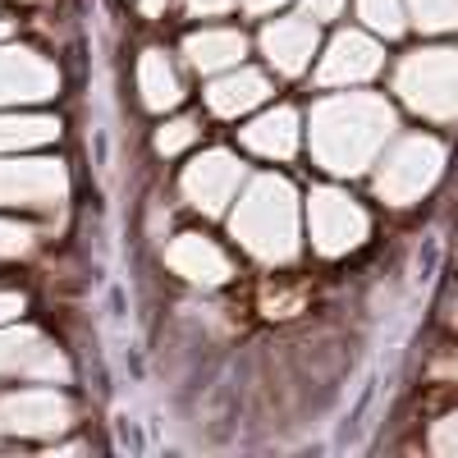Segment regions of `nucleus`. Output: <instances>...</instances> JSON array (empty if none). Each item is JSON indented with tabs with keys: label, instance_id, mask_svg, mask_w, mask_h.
Wrapping results in <instances>:
<instances>
[{
	"label": "nucleus",
	"instance_id": "9b49d317",
	"mask_svg": "<svg viewBox=\"0 0 458 458\" xmlns=\"http://www.w3.org/2000/svg\"><path fill=\"white\" fill-rule=\"evenodd\" d=\"M165 261L193 284H225L229 280V257L202 234H179L165 248Z\"/></svg>",
	"mask_w": 458,
	"mask_h": 458
},
{
	"label": "nucleus",
	"instance_id": "f03ea898",
	"mask_svg": "<svg viewBox=\"0 0 458 458\" xmlns=\"http://www.w3.org/2000/svg\"><path fill=\"white\" fill-rule=\"evenodd\" d=\"M229 229H234V239L261 257V261H289L298 252V202H293V188L276 174H261L239 211L229 216Z\"/></svg>",
	"mask_w": 458,
	"mask_h": 458
},
{
	"label": "nucleus",
	"instance_id": "2eb2a0df",
	"mask_svg": "<svg viewBox=\"0 0 458 458\" xmlns=\"http://www.w3.org/2000/svg\"><path fill=\"white\" fill-rule=\"evenodd\" d=\"M183 55H188V64H193V69L216 73V69L239 64L243 37L229 32V28H207V32H193V37H188V42H183Z\"/></svg>",
	"mask_w": 458,
	"mask_h": 458
},
{
	"label": "nucleus",
	"instance_id": "bb28decb",
	"mask_svg": "<svg viewBox=\"0 0 458 458\" xmlns=\"http://www.w3.org/2000/svg\"><path fill=\"white\" fill-rule=\"evenodd\" d=\"M161 5H165V0H142V10H147V14H161Z\"/></svg>",
	"mask_w": 458,
	"mask_h": 458
},
{
	"label": "nucleus",
	"instance_id": "0eeeda50",
	"mask_svg": "<svg viewBox=\"0 0 458 458\" xmlns=\"http://www.w3.org/2000/svg\"><path fill=\"white\" fill-rule=\"evenodd\" d=\"M0 427L14 436H55L69 427V403L55 390H23L0 399Z\"/></svg>",
	"mask_w": 458,
	"mask_h": 458
},
{
	"label": "nucleus",
	"instance_id": "a211bd4d",
	"mask_svg": "<svg viewBox=\"0 0 458 458\" xmlns=\"http://www.w3.org/2000/svg\"><path fill=\"white\" fill-rule=\"evenodd\" d=\"M60 124L47 114H0V151H23V147H42L55 142Z\"/></svg>",
	"mask_w": 458,
	"mask_h": 458
},
{
	"label": "nucleus",
	"instance_id": "39448f33",
	"mask_svg": "<svg viewBox=\"0 0 458 458\" xmlns=\"http://www.w3.org/2000/svg\"><path fill=\"white\" fill-rule=\"evenodd\" d=\"M239 179H243V165L229 151H207L202 161L183 170V193L202 216H220L225 202L239 193Z\"/></svg>",
	"mask_w": 458,
	"mask_h": 458
},
{
	"label": "nucleus",
	"instance_id": "a878e982",
	"mask_svg": "<svg viewBox=\"0 0 458 458\" xmlns=\"http://www.w3.org/2000/svg\"><path fill=\"white\" fill-rule=\"evenodd\" d=\"M276 5H284V0H248L252 14H266V10H276Z\"/></svg>",
	"mask_w": 458,
	"mask_h": 458
},
{
	"label": "nucleus",
	"instance_id": "4468645a",
	"mask_svg": "<svg viewBox=\"0 0 458 458\" xmlns=\"http://www.w3.org/2000/svg\"><path fill=\"white\" fill-rule=\"evenodd\" d=\"M243 147L261 151V157H293L298 147V114L293 110H266L261 120H252L243 129Z\"/></svg>",
	"mask_w": 458,
	"mask_h": 458
},
{
	"label": "nucleus",
	"instance_id": "cd10ccee",
	"mask_svg": "<svg viewBox=\"0 0 458 458\" xmlns=\"http://www.w3.org/2000/svg\"><path fill=\"white\" fill-rule=\"evenodd\" d=\"M0 42H5V23H0Z\"/></svg>",
	"mask_w": 458,
	"mask_h": 458
},
{
	"label": "nucleus",
	"instance_id": "6e6552de",
	"mask_svg": "<svg viewBox=\"0 0 458 458\" xmlns=\"http://www.w3.org/2000/svg\"><path fill=\"white\" fill-rule=\"evenodd\" d=\"M362 234L367 220L344 193H330V188L312 193V239L321 252H349L353 243H362Z\"/></svg>",
	"mask_w": 458,
	"mask_h": 458
},
{
	"label": "nucleus",
	"instance_id": "412c9836",
	"mask_svg": "<svg viewBox=\"0 0 458 458\" xmlns=\"http://www.w3.org/2000/svg\"><path fill=\"white\" fill-rule=\"evenodd\" d=\"M427 28H449L458 23V0H412Z\"/></svg>",
	"mask_w": 458,
	"mask_h": 458
},
{
	"label": "nucleus",
	"instance_id": "7ed1b4c3",
	"mask_svg": "<svg viewBox=\"0 0 458 458\" xmlns=\"http://www.w3.org/2000/svg\"><path fill=\"white\" fill-rule=\"evenodd\" d=\"M403 97L427 114H454L458 110V55L454 51H427L403 64L399 73Z\"/></svg>",
	"mask_w": 458,
	"mask_h": 458
},
{
	"label": "nucleus",
	"instance_id": "aec40b11",
	"mask_svg": "<svg viewBox=\"0 0 458 458\" xmlns=\"http://www.w3.org/2000/svg\"><path fill=\"white\" fill-rule=\"evenodd\" d=\"M362 19L380 32H399V0H362Z\"/></svg>",
	"mask_w": 458,
	"mask_h": 458
},
{
	"label": "nucleus",
	"instance_id": "ddd939ff",
	"mask_svg": "<svg viewBox=\"0 0 458 458\" xmlns=\"http://www.w3.org/2000/svg\"><path fill=\"white\" fill-rule=\"evenodd\" d=\"M266 92H271V83H266L257 69H239V73H229V79H216V83H211L207 106H211L216 114H225V120H234V114L261 106Z\"/></svg>",
	"mask_w": 458,
	"mask_h": 458
},
{
	"label": "nucleus",
	"instance_id": "1a4fd4ad",
	"mask_svg": "<svg viewBox=\"0 0 458 458\" xmlns=\"http://www.w3.org/2000/svg\"><path fill=\"white\" fill-rule=\"evenodd\" d=\"M436 170H440V147L436 142H403L390 157V165L380 170V193L390 202H408L436 179Z\"/></svg>",
	"mask_w": 458,
	"mask_h": 458
},
{
	"label": "nucleus",
	"instance_id": "b1692460",
	"mask_svg": "<svg viewBox=\"0 0 458 458\" xmlns=\"http://www.w3.org/2000/svg\"><path fill=\"white\" fill-rule=\"evenodd\" d=\"M23 312V298L19 293H0V326H5L10 317H19Z\"/></svg>",
	"mask_w": 458,
	"mask_h": 458
},
{
	"label": "nucleus",
	"instance_id": "393cba45",
	"mask_svg": "<svg viewBox=\"0 0 458 458\" xmlns=\"http://www.w3.org/2000/svg\"><path fill=\"white\" fill-rule=\"evenodd\" d=\"M308 14L312 19H330V14H339V0H308Z\"/></svg>",
	"mask_w": 458,
	"mask_h": 458
},
{
	"label": "nucleus",
	"instance_id": "20e7f679",
	"mask_svg": "<svg viewBox=\"0 0 458 458\" xmlns=\"http://www.w3.org/2000/svg\"><path fill=\"white\" fill-rule=\"evenodd\" d=\"M64 183L60 161H10L0 165V207H55Z\"/></svg>",
	"mask_w": 458,
	"mask_h": 458
},
{
	"label": "nucleus",
	"instance_id": "dca6fc26",
	"mask_svg": "<svg viewBox=\"0 0 458 458\" xmlns=\"http://www.w3.org/2000/svg\"><path fill=\"white\" fill-rule=\"evenodd\" d=\"M376 69V47L362 42V37H335V47L321 64V83H349V79H367Z\"/></svg>",
	"mask_w": 458,
	"mask_h": 458
},
{
	"label": "nucleus",
	"instance_id": "6ab92c4d",
	"mask_svg": "<svg viewBox=\"0 0 458 458\" xmlns=\"http://www.w3.org/2000/svg\"><path fill=\"white\" fill-rule=\"evenodd\" d=\"M193 138H198V124H193V120H174V124H165V129L157 133V151L174 157V151H183Z\"/></svg>",
	"mask_w": 458,
	"mask_h": 458
},
{
	"label": "nucleus",
	"instance_id": "5701e85b",
	"mask_svg": "<svg viewBox=\"0 0 458 458\" xmlns=\"http://www.w3.org/2000/svg\"><path fill=\"white\" fill-rule=\"evenodd\" d=\"M229 5H234V0H188V10H193V14H225Z\"/></svg>",
	"mask_w": 458,
	"mask_h": 458
},
{
	"label": "nucleus",
	"instance_id": "423d86ee",
	"mask_svg": "<svg viewBox=\"0 0 458 458\" xmlns=\"http://www.w3.org/2000/svg\"><path fill=\"white\" fill-rule=\"evenodd\" d=\"M55 69L28 47H0V106L5 101H47L55 97Z\"/></svg>",
	"mask_w": 458,
	"mask_h": 458
},
{
	"label": "nucleus",
	"instance_id": "4be33fe9",
	"mask_svg": "<svg viewBox=\"0 0 458 458\" xmlns=\"http://www.w3.org/2000/svg\"><path fill=\"white\" fill-rule=\"evenodd\" d=\"M28 248H32V229L0 220V257H23Z\"/></svg>",
	"mask_w": 458,
	"mask_h": 458
},
{
	"label": "nucleus",
	"instance_id": "f257e3e1",
	"mask_svg": "<svg viewBox=\"0 0 458 458\" xmlns=\"http://www.w3.org/2000/svg\"><path fill=\"white\" fill-rule=\"evenodd\" d=\"M390 106L376 97H349V101H326L312 114V147L326 170L353 174L367 165V157L390 133Z\"/></svg>",
	"mask_w": 458,
	"mask_h": 458
},
{
	"label": "nucleus",
	"instance_id": "f3484780",
	"mask_svg": "<svg viewBox=\"0 0 458 458\" xmlns=\"http://www.w3.org/2000/svg\"><path fill=\"white\" fill-rule=\"evenodd\" d=\"M138 92H142V106L147 110H170L179 106V79L161 51H142L138 60Z\"/></svg>",
	"mask_w": 458,
	"mask_h": 458
},
{
	"label": "nucleus",
	"instance_id": "f8f14e48",
	"mask_svg": "<svg viewBox=\"0 0 458 458\" xmlns=\"http://www.w3.org/2000/svg\"><path fill=\"white\" fill-rule=\"evenodd\" d=\"M312 47H317V32L302 19H280V23H271L261 32V51L280 73H298L302 64H308Z\"/></svg>",
	"mask_w": 458,
	"mask_h": 458
},
{
	"label": "nucleus",
	"instance_id": "9d476101",
	"mask_svg": "<svg viewBox=\"0 0 458 458\" xmlns=\"http://www.w3.org/2000/svg\"><path fill=\"white\" fill-rule=\"evenodd\" d=\"M0 371H23V376H42V380H64L69 367L55 349H47L37 330H0Z\"/></svg>",
	"mask_w": 458,
	"mask_h": 458
}]
</instances>
